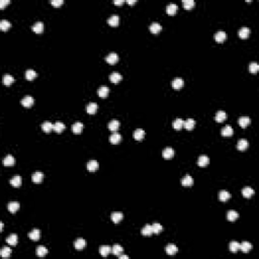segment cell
I'll return each instance as SVG.
<instances>
[{
	"label": "cell",
	"instance_id": "1",
	"mask_svg": "<svg viewBox=\"0 0 259 259\" xmlns=\"http://www.w3.org/2000/svg\"><path fill=\"white\" fill-rule=\"evenodd\" d=\"M34 99L31 97V95H26L21 99V104L23 105L24 107H31L34 105Z\"/></svg>",
	"mask_w": 259,
	"mask_h": 259
},
{
	"label": "cell",
	"instance_id": "2",
	"mask_svg": "<svg viewBox=\"0 0 259 259\" xmlns=\"http://www.w3.org/2000/svg\"><path fill=\"white\" fill-rule=\"evenodd\" d=\"M83 128H84V125H83V124L81 122H76L75 124L72 125V127H71V130H72V132L74 133V134H81L83 131Z\"/></svg>",
	"mask_w": 259,
	"mask_h": 259
},
{
	"label": "cell",
	"instance_id": "3",
	"mask_svg": "<svg viewBox=\"0 0 259 259\" xmlns=\"http://www.w3.org/2000/svg\"><path fill=\"white\" fill-rule=\"evenodd\" d=\"M183 85H184V82L182 78H175L173 79V81H172V87H173L175 90L181 89V88L183 87Z\"/></svg>",
	"mask_w": 259,
	"mask_h": 259
},
{
	"label": "cell",
	"instance_id": "4",
	"mask_svg": "<svg viewBox=\"0 0 259 259\" xmlns=\"http://www.w3.org/2000/svg\"><path fill=\"white\" fill-rule=\"evenodd\" d=\"M98 168H99V164H98L97 161H95V160H90V161H88L87 170L89 172H95Z\"/></svg>",
	"mask_w": 259,
	"mask_h": 259
},
{
	"label": "cell",
	"instance_id": "5",
	"mask_svg": "<svg viewBox=\"0 0 259 259\" xmlns=\"http://www.w3.org/2000/svg\"><path fill=\"white\" fill-rule=\"evenodd\" d=\"M105 61H107L108 64H110V65H113V64H115L118 61L117 54L110 53L109 55H107V57H105Z\"/></svg>",
	"mask_w": 259,
	"mask_h": 259
},
{
	"label": "cell",
	"instance_id": "6",
	"mask_svg": "<svg viewBox=\"0 0 259 259\" xmlns=\"http://www.w3.org/2000/svg\"><path fill=\"white\" fill-rule=\"evenodd\" d=\"M250 123H251V120H250V117H241L238 120L239 125H240L241 128H243V129L247 128L248 125H250Z\"/></svg>",
	"mask_w": 259,
	"mask_h": 259
},
{
	"label": "cell",
	"instance_id": "7",
	"mask_svg": "<svg viewBox=\"0 0 259 259\" xmlns=\"http://www.w3.org/2000/svg\"><path fill=\"white\" fill-rule=\"evenodd\" d=\"M181 183L184 187H190L192 184H193V179H192L190 175H185V176H183V178L181 179Z\"/></svg>",
	"mask_w": 259,
	"mask_h": 259
},
{
	"label": "cell",
	"instance_id": "8",
	"mask_svg": "<svg viewBox=\"0 0 259 259\" xmlns=\"http://www.w3.org/2000/svg\"><path fill=\"white\" fill-rule=\"evenodd\" d=\"M19 208H20V204H19V203H17V201H11V203H9L8 206H7V209H8V211L10 212L11 214L16 213L19 209Z\"/></svg>",
	"mask_w": 259,
	"mask_h": 259
},
{
	"label": "cell",
	"instance_id": "9",
	"mask_svg": "<svg viewBox=\"0 0 259 259\" xmlns=\"http://www.w3.org/2000/svg\"><path fill=\"white\" fill-rule=\"evenodd\" d=\"M123 218H124V214L120 213V212H115V213H112V216H110V219H112V221L115 224H118L123 220Z\"/></svg>",
	"mask_w": 259,
	"mask_h": 259
},
{
	"label": "cell",
	"instance_id": "10",
	"mask_svg": "<svg viewBox=\"0 0 259 259\" xmlns=\"http://www.w3.org/2000/svg\"><path fill=\"white\" fill-rule=\"evenodd\" d=\"M97 109H98V105L97 103L95 102H89L86 105V110H87V112L89 113V115H94Z\"/></svg>",
	"mask_w": 259,
	"mask_h": 259
},
{
	"label": "cell",
	"instance_id": "11",
	"mask_svg": "<svg viewBox=\"0 0 259 259\" xmlns=\"http://www.w3.org/2000/svg\"><path fill=\"white\" fill-rule=\"evenodd\" d=\"M221 134L223 137H231V136H233L234 134V131H233V128L231 127V125H226V127L223 128V130H222Z\"/></svg>",
	"mask_w": 259,
	"mask_h": 259
},
{
	"label": "cell",
	"instance_id": "12",
	"mask_svg": "<svg viewBox=\"0 0 259 259\" xmlns=\"http://www.w3.org/2000/svg\"><path fill=\"white\" fill-rule=\"evenodd\" d=\"M17 242H18V237H17L16 234H11L10 236L6 238V243H8V245L16 246Z\"/></svg>",
	"mask_w": 259,
	"mask_h": 259
},
{
	"label": "cell",
	"instance_id": "13",
	"mask_svg": "<svg viewBox=\"0 0 259 259\" xmlns=\"http://www.w3.org/2000/svg\"><path fill=\"white\" fill-rule=\"evenodd\" d=\"M118 23H120V18H118L117 14H112V15L107 19V23L109 24L110 26H113V28L117 26Z\"/></svg>",
	"mask_w": 259,
	"mask_h": 259
},
{
	"label": "cell",
	"instance_id": "14",
	"mask_svg": "<svg viewBox=\"0 0 259 259\" xmlns=\"http://www.w3.org/2000/svg\"><path fill=\"white\" fill-rule=\"evenodd\" d=\"M226 39H227V34L223 31H218V33H216V34H214V39H216L218 43H223V42L226 41Z\"/></svg>",
	"mask_w": 259,
	"mask_h": 259
},
{
	"label": "cell",
	"instance_id": "15",
	"mask_svg": "<svg viewBox=\"0 0 259 259\" xmlns=\"http://www.w3.org/2000/svg\"><path fill=\"white\" fill-rule=\"evenodd\" d=\"M98 95H99V97L101 98H107L108 93H109V88L107 87V86H100L99 89H98L97 91Z\"/></svg>",
	"mask_w": 259,
	"mask_h": 259
},
{
	"label": "cell",
	"instance_id": "16",
	"mask_svg": "<svg viewBox=\"0 0 259 259\" xmlns=\"http://www.w3.org/2000/svg\"><path fill=\"white\" fill-rule=\"evenodd\" d=\"M122 79H123L122 75H120V73H117V72H113V73L110 74V76H109L110 82L115 83V84H117L120 81H122Z\"/></svg>",
	"mask_w": 259,
	"mask_h": 259
},
{
	"label": "cell",
	"instance_id": "17",
	"mask_svg": "<svg viewBox=\"0 0 259 259\" xmlns=\"http://www.w3.org/2000/svg\"><path fill=\"white\" fill-rule=\"evenodd\" d=\"M21 182H23L21 181V177L19 175H15L10 179V184L13 187H16V188H18L21 185Z\"/></svg>",
	"mask_w": 259,
	"mask_h": 259
},
{
	"label": "cell",
	"instance_id": "18",
	"mask_svg": "<svg viewBox=\"0 0 259 259\" xmlns=\"http://www.w3.org/2000/svg\"><path fill=\"white\" fill-rule=\"evenodd\" d=\"M145 135H146V133H145V131L142 130V129H138L134 132V138H135V140H137V141H142V140L144 139Z\"/></svg>",
	"mask_w": 259,
	"mask_h": 259
},
{
	"label": "cell",
	"instance_id": "19",
	"mask_svg": "<svg viewBox=\"0 0 259 259\" xmlns=\"http://www.w3.org/2000/svg\"><path fill=\"white\" fill-rule=\"evenodd\" d=\"M120 141H122V136H120L118 133H113V134L109 137V142L113 145L118 144Z\"/></svg>",
	"mask_w": 259,
	"mask_h": 259
},
{
	"label": "cell",
	"instance_id": "20",
	"mask_svg": "<svg viewBox=\"0 0 259 259\" xmlns=\"http://www.w3.org/2000/svg\"><path fill=\"white\" fill-rule=\"evenodd\" d=\"M31 178H33V181L34 182V183H41L44 179V173L43 172H39V171L34 172V173L33 174V176H31Z\"/></svg>",
	"mask_w": 259,
	"mask_h": 259
},
{
	"label": "cell",
	"instance_id": "21",
	"mask_svg": "<svg viewBox=\"0 0 259 259\" xmlns=\"http://www.w3.org/2000/svg\"><path fill=\"white\" fill-rule=\"evenodd\" d=\"M252 244L247 242V241H245V242H243L242 244H240V250L242 251L243 253H248L249 251H251V249H252Z\"/></svg>",
	"mask_w": 259,
	"mask_h": 259
},
{
	"label": "cell",
	"instance_id": "22",
	"mask_svg": "<svg viewBox=\"0 0 259 259\" xmlns=\"http://www.w3.org/2000/svg\"><path fill=\"white\" fill-rule=\"evenodd\" d=\"M108 129H109L112 132H117V131L118 130V128H120V122L117 120H110L109 123H108Z\"/></svg>",
	"mask_w": 259,
	"mask_h": 259
},
{
	"label": "cell",
	"instance_id": "23",
	"mask_svg": "<svg viewBox=\"0 0 259 259\" xmlns=\"http://www.w3.org/2000/svg\"><path fill=\"white\" fill-rule=\"evenodd\" d=\"M28 237L33 241H39V238H41V232L38 229H34V230H33L28 234Z\"/></svg>",
	"mask_w": 259,
	"mask_h": 259
},
{
	"label": "cell",
	"instance_id": "24",
	"mask_svg": "<svg viewBox=\"0 0 259 259\" xmlns=\"http://www.w3.org/2000/svg\"><path fill=\"white\" fill-rule=\"evenodd\" d=\"M209 157L204 156V155L201 156L198 158V160H197V164H198V166H201V167H206V165H209Z\"/></svg>",
	"mask_w": 259,
	"mask_h": 259
},
{
	"label": "cell",
	"instance_id": "25",
	"mask_svg": "<svg viewBox=\"0 0 259 259\" xmlns=\"http://www.w3.org/2000/svg\"><path fill=\"white\" fill-rule=\"evenodd\" d=\"M196 127V120H192V118H188V120H186L185 122H184L183 124V128L188 131L192 130L193 128Z\"/></svg>",
	"mask_w": 259,
	"mask_h": 259
},
{
	"label": "cell",
	"instance_id": "26",
	"mask_svg": "<svg viewBox=\"0 0 259 259\" xmlns=\"http://www.w3.org/2000/svg\"><path fill=\"white\" fill-rule=\"evenodd\" d=\"M74 246H75V248L77 249V250H82V249L86 246V241L82 238H79L75 241Z\"/></svg>",
	"mask_w": 259,
	"mask_h": 259
},
{
	"label": "cell",
	"instance_id": "27",
	"mask_svg": "<svg viewBox=\"0 0 259 259\" xmlns=\"http://www.w3.org/2000/svg\"><path fill=\"white\" fill-rule=\"evenodd\" d=\"M150 31H151L152 34H158V33H160V31H162L161 24L158 23H151V26H150Z\"/></svg>",
	"mask_w": 259,
	"mask_h": 259
},
{
	"label": "cell",
	"instance_id": "28",
	"mask_svg": "<svg viewBox=\"0 0 259 259\" xmlns=\"http://www.w3.org/2000/svg\"><path fill=\"white\" fill-rule=\"evenodd\" d=\"M33 31L36 34H42L44 31V23L42 21H38L33 26Z\"/></svg>",
	"mask_w": 259,
	"mask_h": 259
},
{
	"label": "cell",
	"instance_id": "29",
	"mask_svg": "<svg viewBox=\"0 0 259 259\" xmlns=\"http://www.w3.org/2000/svg\"><path fill=\"white\" fill-rule=\"evenodd\" d=\"M110 252H112V247H109V246L107 245L101 246V247L99 248V253L102 257H107Z\"/></svg>",
	"mask_w": 259,
	"mask_h": 259
},
{
	"label": "cell",
	"instance_id": "30",
	"mask_svg": "<svg viewBox=\"0 0 259 259\" xmlns=\"http://www.w3.org/2000/svg\"><path fill=\"white\" fill-rule=\"evenodd\" d=\"M42 130L45 133H50L54 130V125L51 122H45L42 124Z\"/></svg>",
	"mask_w": 259,
	"mask_h": 259
},
{
	"label": "cell",
	"instance_id": "31",
	"mask_svg": "<svg viewBox=\"0 0 259 259\" xmlns=\"http://www.w3.org/2000/svg\"><path fill=\"white\" fill-rule=\"evenodd\" d=\"M242 194L244 197H246V198H249V197L253 196H254V189L251 188V187H244V188L242 189Z\"/></svg>",
	"mask_w": 259,
	"mask_h": 259
},
{
	"label": "cell",
	"instance_id": "32",
	"mask_svg": "<svg viewBox=\"0 0 259 259\" xmlns=\"http://www.w3.org/2000/svg\"><path fill=\"white\" fill-rule=\"evenodd\" d=\"M230 197H231L230 192L227 190H221L220 193H219V199L221 201H227L228 199H230Z\"/></svg>",
	"mask_w": 259,
	"mask_h": 259
},
{
	"label": "cell",
	"instance_id": "33",
	"mask_svg": "<svg viewBox=\"0 0 259 259\" xmlns=\"http://www.w3.org/2000/svg\"><path fill=\"white\" fill-rule=\"evenodd\" d=\"M153 234V230H152V226L151 225H147L144 226V228L142 229V235L145 237H150L152 236Z\"/></svg>",
	"mask_w": 259,
	"mask_h": 259
},
{
	"label": "cell",
	"instance_id": "34",
	"mask_svg": "<svg viewBox=\"0 0 259 259\" xmlns=\"http://www.w3.org/2000/svg\"><path fill=\"white\" fill-rule=\"evenodd\" d=\"M238 34L241 39H247L249 36V34H250V29H249L248 28H240V31H238Z\"/></svg>",
	"mask_w": 259,
	"mask_h": 259
},
{
	"label": "cell",
	"instance_id": "35",
	"mask_svg": "<svg viewBox=\"0 0 259 259\" xmlns=\"http://www.w3.org/2000/svg\"><path fill=\"white\" fill-rule=\"evenodd\" d=\"M36 255L39 256V257H45V256L48 254V249H47L45 246H39L38 248H36Z\"/></svg>",
	"mask_w": 259,
	"mask_h": 259
},
{
	"label": "cell",
	"instance_id": "36",
	"mask_svg": "<svg viewBox=\"0 0 259 259\" xmlns=\"http://www.w3.org/2000/svg\"><path fill=\"white\" fill-rule=\"evenodd\" d=\"M239 218V214L236 211H229L227 214V219L230 222H235Z\"/></svg>",
	"mask_w": 259,
	"mask_h": 259
},
{
	"label": "cell",
	"instance_id": "37",
	"mask_svg": "<svg viewBox=\"0 0 259 259\" xmlns=\"http://www.w3.org/2000/svg\"><path fill=\"white\" fill-rule=\"evenodd\" d=\"M249 144H248V141L245 139H242L240 140V141L238 142V144H237V148H238V150H240V151H244V150H246L248 148Z\"/></svg>",
	"mask_w": 259,
	"mask_h": 259
},
{
	"label": "cell",
	"instance_id": "38",
	"mask_svg": "<svg viewBox=\"0 0 259 259\" xmlns=\"http://www.w3.org/2000/svg\"><path fill=\"white\" fill-rule=\"evenodd\" d=\"M177 11V5L175 3H170L166 6V12L170 15H173Z\"/></svg>",
	"mask_w": 259,
	"mask_h": 259
},
{
	"label": "cell",
	"instance_id": "39",
	"mask_svg": "<svg viewBox=\"0 0 259 259\" xmlns=\"http://www.w3.org/2000/svg\"><path fill=\"white\" fill-rule=\"evenodd\" d=\"M182 4H183V7L186 10H190V9H192L196 6V2H194L193 0H183Z\"/></svg>",
	"mask_w": 259,
	"mask_h": 259
},
{
	"label": "cell",
	"instance_id": "40",
	"mask_svg": "<svg viewBox=\"0 0 259 259\" xmlns=\"http://www.w3.org/2000/svg\"><path fill=\"white\" fill-rule=\"evenodd\" d=\"M65 125L63 124L62 122H57L54 124V131H55L56 133H58V134H60V133H62L64 130H65Z\"/></svg>",
	"mask_w": 259,
	"mask_h": 259
},
{
	"label": "cell",
	"instance_id": "41",
	"mask_svg": "<svg viewBox=\"0 0 259 259\" xmlns=\"http://www.w3.org/2000/svg\"><path fill=\"white\" fill-rule=\"evenodd\" d=\"M165 251H166V253L168 254V255H175V254L177 253V251H178V249H177L176 246L173 245V244H170V245H168L166 247Z\"/></svg>",
	"mask_w": 259,
	"mask_h": 259
},
{
	"label": "cell",
	"instance_id": "42",
	"mask_svg": "<svg viewBox=\"0 0 259 259\" xmlns=\"http://www.w3.org/2000/svg\"><path fill=\"white\" fill-rule=\"evenodd\" d=\"M14 162H15V160H14V158L12 157L11 155H7L3 159L4 166H12V165H14Z\"/></svg>",
	"mask_w": 259,
	"mask_h": 259
},
{
	"label": "cell",
	"instance_id": "43",
	"mask_svg": "<svg viewBox=\"0 0 259 259\" xmlns=\"http://www.w3.org/2000/svg\"><path fill=\"white\" fill-rule=\"evenodd\" d=\"M229 248H230V251L232 253H237L239 250H240V244L237 242V241H232V242L230 243Z\"/></svg>",
	"mask_w": 259,
	"mask_h": 259
},
{
	"label": "cell",
	"instance_id": "44",
	"mask_svg": "<svg viewBox=\"0 0 259 259\" xmlns=\"http://www.w3.org/2000/svg\"><path fill=\"white\" fill-rule=\"evenodd\" d=\"M226 118H227V113L224 112V110H219V112H217V115H216V120H217V122L222 123V122H224Z\"/></svg>",
	"mask_w": 259,
	"mask_h": 259
},
{
	"label": "cell",
	"instance_id": "45",
	"mask_svg": "<svg viewBox=\"0 0 259 259\" xmlns=\"http://www.w3.org/2000/svg\"><path fill=\"white\" fill-rule=\"evenodd\" d=\"M112 252L113 253V255L120 256V255H122L123 252H124V248L120 245H113V247L112 248Z\"/></svg>",
	"mask_w": 259,
	"mask_h": 259
},
{
	"label": "cell",
	"instance_id": "46",
	"mask_svg": "<svg viewBox=\"0 0 259 259\" xmlns=\"http://www.w3.org/2000/svg\"><path fill=\"white\" fill-rule=\"evenodd\" d=\"M183 124H184V120H182V118H176L173 122L172 125H173L175 130H181L182 128H183Z\"/></svg>",
	"mask_w": 259,
	"mask_h": 259
},
{
	"label": "cell",
	"instance_id": "47",
	"mask_svg": "<svg viewBox=\"0 0 259 259\" xmlns=\"http://www.w3.org/2000/svg\"><path fill=\"white\" fill-rule=\"evenodd\" d=\"M174 156V150L172 148H166L163 151V157L165 159H171Z\"/></svg>",
	"mask_w": 259,
	"mask_h": 259
},
{
	"label": "cell",
	"instance_id": "48",
	"mask_svg": "<svg viewBox=\"0 0 259 259\" xmlns=\"http://www.w3.org/2000/svg\"><path fill=\"white\" fill-rule=\"evenodd\" d=\"M36 71L33 70V69H28V70H26V78L28 79V80L31 81V80H34V79L36 78Z\"/></svg>",
	"mask_w": 259,
	"mask_h": 259
},
{
	"label": "cell",
	"instance_id": "49",
	"mask_svg": "<svg viewBox=\"0 0 259 259\" xmlns=\"http://www.w3.org/2000/svg\"><path fill=\"white\" fill-rule=\"evenodd\" d=\"M152 230L153 234H159L163 231V227H162V225H160L159 223H154L152 225Z\"/></svg>",
	"mask_w": 259,
	"mask_h": 259
},
{
	"label": "cell",
	"instance_id": "50",
	"mask_svg": "<svg viewBox=\"0 0 259 259\" xmlns=\"http://www.w3.org/2000/svg\"><path fill=\"white\" fill-rule=\"evenodd\" d=\"M0 255L2 256L3 258H7L11 255V249L9 247H3L0 251Z\"/></svg>",
	"mask_w": 259,
	"mask_h": 259
},
{
	"label": "cell",
	"instance_id": "51",
	"mask_svg": "<svg viewBox=\"0 0 259 259\" xmlns=\"http://www.w3.org/2000/svg\"><path fill=\"white\" fill-rule=\"evenodd\" d=\"M259 70V65L256 62H252L249 64V71L252 74H256Z\"/></svg>",
	"mask_w": 259,
	"mask_h": 259
},
{
	"label": "cell",
	"instance_id": "52",
	"mask_svg": "<svg viewBox=\"0 0 259 259\" xmlns=\"http://www.w3.org/2000/svg\"><path fill=\"white\" fill-rule=\"evenodd\" d=\"M3 84L4 85H6V86H9V85H11L12 83L14 82V78L12 77L11 75H5L3 77Z\"/></svg>",
	"mask_w": 259,
	"mask_h": 259
},
{
	"label": "cell",
	"instance_id": "53",
	"mask_svg": "<svg viewBox=\"0 0 259 259\" xmlns=\"http://www.w3.org/2000/svg\"><path fill=\"white\" fill-rule=\"evenodd\" d=\"M10 26H11V23H9L8 20H6V19H3V20L0 21V28H1L3 31H7Z\"/></svg>",
	"mask_w": 259,
	"mask_h": 259
},
{
	"label": "cell",
	"instance_id": "54",
	"mask_svg": "<svg viewBox=\"0 0 259 259\" xmlns=\"http://www.w3.org/2000/svg\"><path fill=\"white\" fill-rule=\"evenodd\" d=\"M51 3H52V5H53V6L59 7V6H61L64 3V1H63V0H52Z\"/></svg>",
	"mask_w": 259,
	"mask_h": 259
},
{
	"label": "cell",
	"instance_id": "55",
	"mask_svg": "<svg viewBox=\"0 0 259 259\" xmlns=\"http://www.w3.org/2000/svg\"><path fill=\"white\" fill-rule=\"evenodd\" d=\"M9 3H10L9 0H1V1H0V9H4V7L8 5Z\"/></svg>",
	"mask_w": 259,
	"mask_h": 259
},
{
	"label": "cell",
	"instance_id": "56",
	"mask_svg": "<svg viewBox=\"0 0 259 259\" xmlns=\"http://www.w3.org/2000/svg\"><path fill=\"white\" fill-rule=\"evenodd\" d=\"M124 2H125L124 0H115V1H113V3H115V5H122Z\"/></svg>",
	"mask_w": 259,
	"mask_h": 259
},
{
	"label": "cell",
	"instance_id": "57",
	"mask_svg": "<svg viewBox=\"0 0 259 259\" xmlns=\"http://www.w3.org/2000/svg\"><path fill=\"white\" fill-rule=\"evenodd\" d=\"M127 3H128V4H130V5H133V4H135V3H136V1H135V0H128Z\"/></svg>",
	"mask_w": 259,
	"mask_h": 259
},
{
	"label": "cell",
	"instance_id": "58",
	"mask_svg": "<svg viewBox=\"0 0 259 259\" xmlns=\"http://www.w3.org/2000/svg\"><path fill=\"white\" fill-rule=\"evenodd\" d=\"M118 257H120V259H128V258H129V256H127V255H120Z\"/></svg>",
	"mask_w": 259,
	"mask_h": 259
},
{
	"label": "cell",
	"instance_id": "59",
	"mask_svg": "<svg viewBox=\"0 0 259 259\" xmlns=\"http://www.w3.org/2000/svg\"><path fill=\"white\" fill-rule=\"evenodd\" d=\"M0 226H1V228H0V230L3 231V223H2V222H1V223H0Z\"/></svg>",
	"mask_w": 259,
	"mask_h": 259
}]
</instances>
